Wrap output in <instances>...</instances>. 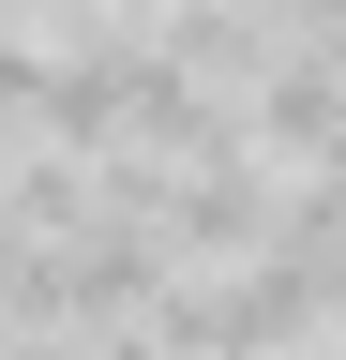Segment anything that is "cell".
Listing matches in <instances>:
<instances>
[{"label": "cell", "instance_id": "6da1fadb", "mask_svg": "<svg viewBox=\"0 0 346 360\" xmlns=\"http://www.w3.org/2000/svg\"><path fill=\"white\" fill-rule=\"evenodd\" d=\"M271 15H301V45H331V60H346V0H271Z\"/></svg>", "mask_w": 346, "mask_h": 360}, {"label": "cell", "instance_id": "7a4b0ae2", "mask_svg": "<svg viewBox=\"0 0 346 360\" xmlns=\"http://www.w3.org/2000/svg\"><path fill=\"white\" fill-rule=\"evenodd\" d=\"M316 195H331V210H346V150H331V165H316Z\"/></svg>", "mask_w": 346, "mask_h": 360}, {"label": "cell", "instance_id": "3957f363", "mask_svg": "<svg viewBox=\"0 0 346 360\" xmlns=\"http://www.w3.org/2000/svg\"><path fill=\"white\" fill-rule=\"evenodd\" d=\"M316 360H346V345H316Z\"/></svg>", "mask_w": 346, "mask_h": 360}]
</instances>
